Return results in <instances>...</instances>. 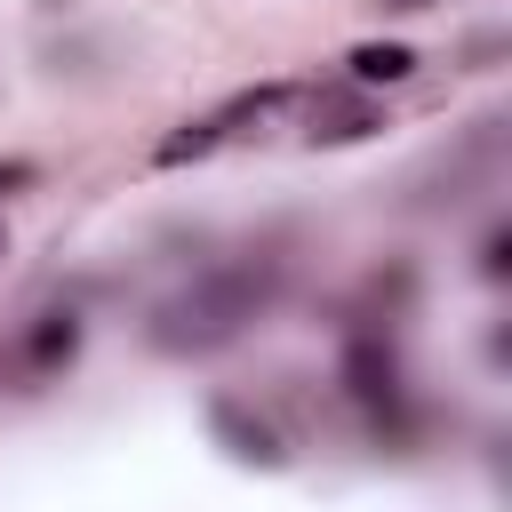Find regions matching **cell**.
Listing matches in <instances>:
<instances>
[{"mask_svg":"<svg viewBox=\"0 0 512 512\" xmlns=\"http://www.w3.org/2000/svg\"><path fill=\"white\" fill-rule=\"evenodd\" d=\"M272 296H280V256H224V264H208L192 288H176V296L152 312V344H160V352H216V344H232Z\"/></svg>","mask_w":512,"mask_h":512,"instance_id":"1","label":"cell"},{"mask_svg":"<svg viewBox=\"0 0 512 512\" xmlns=\"http://www.w3.org/2000/svg\"><path fill=\"white\" fill-rule=\"evenodd\" d=\"M296 96H304L296 80H264V88H232V96H224L216 112H200V120H184L176 136H160V152H152V160H160V168H184V160H208V152H224L232 136H248L256 120H272V112H288Z\"/></svg>","mask_w":512,"mask_h":512,"instance_id":"2","label":"cell"},{"mask_svg":"<svg viewBox=\"0 0 512 512\" xmlns=\"http://www.w3.org/2000/svg\"><path fill=\"white\" fill-rule=\"evenodd\" d=\"M344 392L360 408H376V416L400 408V360H392V344L376 328H352V344H344Z\"/></svg>","mask_w":512,"mask_h":512,"instance_id":"3","label":"cell"},{"mask_svg":"<svg viewBox=\"0 0 512 512\" xmlns=\"http://www.w3.org/2000/svg\"><path fill=\"white\" fill-rule=\"evenodd\" d=\"M208 432H216V440H224V448H232L240 464H264V472H272V464H288L280 432H272L264 416H248L240 400H208Z\"/></svg>","mask_w":512,"mask_h":512,"instance_id":"4","label":"cell"},{"mask_svg":"<svg viewBox=\"0 0 512 512\" xmlns=\"http://www.w3.org/2000/svg\"><path fill=\"white\" fill-rule=\"evenodd\" d=\"M376 128H384V104H368V96H312V120H304L312 144H360Z\"/></svg>","mask_w":512,"mask_h":512,"instance_id":"5","label":"cell"},{"mask_svg":"<svg viewBox=\"0 0 512 512\" xmlns=\"http://www.w3.org/2000/svg\"><path fill=\"white\" fill-rule=\"evenodd\" d=\"M416 48L408 40H360L352 56H344V88H400V80H416Z\"/></svg>","mask_w":512,"mask_h":512,"instance_id":"6","label":"cell"},{"mask_svg":"<svg viewBox=\"0 0 512 512\" xmlns=\"http://www.w3.org/2000/svg\"><path fill=\"white\" fill-rule=\"evenodd\" d=\"M72 352H80V312L64 304V312H32V328H24V368L32 376H56V368H72Z\"/></svg>","mask_w":512,"mask_h":512,"instance_id":"7","label":"cell"},{"mask_svg":"<svg viewBox=\"0 0 512 512\" xmlns=\"http://www.w3.org/2000/svg\"><path fill=\"white\" fill-rule=\"evenodd\" d=\"M40 176H48L40 160H24V152H8V160H0V200H24V192H32Z\"/></svg>","mask_w":512,"mask_h":512,"instance_id":"8","label":"cell"},{"mask_svg":"<svg viewBox=\"0 0 512 512\" xmlns=\"http://www.w3.org/2000/svg\"><path fill=\"white\" fill-rule=\"evenodd\" d=\"M376 16H424V8H448V0H368Z\"/></svg>","mask_w":512,"mask_h":512,"instance_id":"9","label":"cell"},{"mask_svg":"<svg viewBox=\"0 0 512 512\" xmlns=\"http://www.w3.org/2000/svg\"><path fill=\"white\" fill-rule=\"evenodd\" d=\"M480 272H488V280L504 272V232H488V240H480Z\"/></svg>","mask_w":512,"mask_h":512,"instance_id":"10","label":"cell"},{"mask_svg":"<svg viewBox=\"0 0 512 512\" xmlns=\"http://www.w3.org/2000/svg\"><path fill=\"white\" fill-rule=\"evenodd\" d=\"M0 256H8V224H0Z\"/></svg>","mask_w":512,"mask_h":512,"instance_id":"11","label":"cell"}]
</instances>
